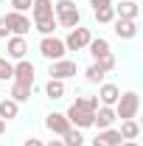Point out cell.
<instances>
[{"mask_svg": "<svg viewBox=\"0 0 143 146\" xmlns=\"http://www.w3.org/2000/svg\"><path fill=\"white\" fill-rule=\"evenodd\" d=\"M90 39H93L90 28H81V25H76V28H70V34L65 36L62 42H65V48H68V51H87Z\"/></svg>", "mask_w": 143, "mask_h": 146, "instance_id": "5b68a950", "label": "cell"}, {"mask_svg": "<svg viewBox=\"0 0 143 146\" xmlns=\"http://www.w3.org/2000/svg\"><path fill=\"white\" fill-rule=\"evenodd\" d=\"M45 96H48L51 101L65 98V82H59V79H48V84H45Z\"/></svg>", "mask_w": 143, "mask_h": 146, "instance_id": "ffe728a7", "label": "cell"}, {"mask_svg": "<svg viewBox=\"0 0 143 146\" xmlns=\"http://www.w3.org/2000/svg\"><path fill=\"white\" fill-rule=\"evenodd\" d=\"M3 132H6V121L0 118V135H3Z\"/></svg>", "mask_w": 143, "mask_h": 146, "instance_id": "e575fe53", "label": "cell"}, {"mask_svg": "<svg viewBox=\"0 0 143 146\" xmlns=\"http://www.w3.org/2000/svg\"><path fill=\"white\" fill-rule=\"evenodd\" d=\"M39 54L45 56L48 62H59V59H65L68 48H65V42L59 36H42L39 39Z\"/></svg>", "mask_w": 143, "mask_h": 146, "instance_id": "7a4b0ae2", "label": "cell"}, {"mask_svg": "<svg viewBox=\"0 0 143 146\" xmlns=\"http://www.w3.org/2000/svg\"><path fill=\"white\" fill-rule=\"evenodd\" d=\"M118 135H121V141H138V135H140V127H138V121L132 118V121H121V129H118Z\"/></svg>", "mask_w": 143, "mask_h": 146, "instance_id": "d6986e66", "label": "cell"}, {"mask_svg": "<svg viewBox=\"0 0 143 146\" xmlns=\"http://www.w3.org/2000/svg\"><path fill=\"white\" fill-rule=\"evenodd\" d=\"M109 25H112V31H115L118 39H135L138 36V23L135 20H118L115 17Z\"/></svg>", "mask_w": 143, "mask_h": 146, "instance_id": "30bf717a", "label": "cell"}, {"mask_svg": "<svg viewBox=\"0 0 143 146\" xmlns=\"http://www.w3.org/2000/svg\"><path fill=\"white\" fill-rule=\"evenodd\" d=\"M23 146H45V141H39V138H25Z\"/></svg>", "mask_w": 143, "mask_h": 146, "instance_id": "f546056e", "label": "cell"}, {"mask_svg": "<svg viewBox=\"0 0 143 146\" xmlns=\"http://www.w3.org/2000/svg\"><path fill=\"white\" fill-rule=\"evenodd\" d=\"M3 20H6V28H9L11 36H25L31 31V17L23 14V11H9Z\"/></svg>", "mask_w": 143, "mask_h": 146, "instance_id": "3957f363", "label": "cell"}, {"mask_svg": "<svg viewBox=\"0 0 143 146\" xmlns=\"http://www.w3.org/2000/svg\"><path fill=\"white\" fill-rule=\"evenodd\" d=\"M9 36L11 34H9V28H6V20L0 17V39H9Z\"/></svg>", "mask_w": 143, "mask_h": 146, "instance_id": "4dcf8cb0", "label": "cell"}, {"mask_svg": "<svg viewBox=\"0 0 143 146\" xmlns=\"http://www.w3.org/2000/svg\"><path fill=\"white\" fill-rule=\"evenodd\" d=\"M9 56L6 59H11V62H20V59H25L28 54V42H25V36H9Z\"/></svg>", "mask_w": 143, "mask_h": 146, "instance_id": "7c38bea8", "label": "cell"}, {"mask_svg": "<svg viewBox=\"0 0 143 146\" xmlns=\"http://www.w3.org/2000/svg\"><path fill=\"white\" fill-rule=\"evenodd\" d=\"M54 17H56V25H62V28H76V25H81V11H79L76 6L68 9V11H59Z\"/></svg>", "mask_w": 143, "mask_h": 146, "instance_id": "4fadbf2b", "label": "cell"}, {"mask_svg": "<svg viewBox=\"0 0 143 146\" xmlns=\"http://www.w3.org/2000/svg\"><path fill=\"white\" fill-rule=\"evenodd\" d=\"M118 20H138V3L135 0H118V6H112Z\"/></svg>", "mask_w": 143, "mask_h": 146, "instance_id": "5bb4252c", "label": "cell"}, {"mask_svg": "<svg viewBox=\"0 0 143 146\" xmlns=\"http://www.w3.org/2000/svg\"><path fill=\"white\" fill-rule=\"evenodd\" d=\"M54 14V0H31V17H51Z\"/></svg>", "mask_w": 143, "mask_h": 146, "instance_id": "e0dca14e", "label": "cell"}, {"mask_svg": "<svg viewBox=\"0 0 143 146\" xmlns=\"http://www.w3.org/2000/svg\"><path fill=\"white\" fill-rule=\"evenodd\" d=\"M62 143H65V146H84V135H81V129L70 127L65 135H62Z\"/></svg>", "mask_w": 143, "mask_h": 146, "instance_id": "603a6c76", "label": "cell"}, {"mask_svg": "<svg viewBox=\"0 0 143 146\" xmlns=\"http://www.w3.org/2000/svg\"><path fill=\"white\" fill-rule=\"evenodd\" d=\"M34 28H36L42 36H54V31L59 28V25H56V17L51 14V17H36V20H34Z\"/></svg>", "mask_w": 143, "mask_h": 146, "instance_id": "ac0fdd59", "label": "cell"}, {"mask_svg": "<svg viewBox=\"0 0 143 146\" xmlns=\"http://www.w3.org/2000/svg\"><path fill=\"white\" fill-rule=\"evenodd\" d=\"M45 146H65V143H62V141H48Z\"/></svg>", "mask_w": 143, "mask_h": 146, "instance_id": "836d02e7", "label": "cell"}, {"mask_svg": "<svg viewBox=\"0 0 143 146\" xmlns=\"http://www.w3.org/2000/svg\"><path fill=\"white\" fill-rule=\"evenodd\" d=\"M118 146H140V143H138V141H121Z\"/></svg>", "mask_w": 143, "mask_h": 146, "instance_id": "d6a6232c", "label": "cell"}, {"mask_svg": "<svg viewBox=\"0 0 143 146\" xmlns=\"http://www.w3.org/2000/svg\"><path fill=\"white\" fill-rule=\"evenodd\" d=\"M9 3H11V11H23V14L31 9V0H9Z\"/></svg>", "mask_w": 143, "mask_h": 146, "instance_id": "83f0119b", "label": "cell"}, {"mask_svg": "<svg viewBox=\"0 0 143 146\" xmlns=\"http://www.w3.org/2000/svg\"><path fill=\"white\" fill-rule=\"evenodd\" d=\"M93 146H112V143H107L101 135H95V138H93Z\"/></svg>", "mask_w": 143, "mask_h": 146, "instance_id": "1f68e13d", "label": "cell"}, {"mask_svg": "<svg viewBox=\"0 0 143 146\" xmlns=\"http://www.w3.org/2000/svg\"><path fill=\"white\" fill-rule=\"evenodd\" d=\"M48 76H51V79H59V82H68V79H73V76H76V62H73V59H59V62H51Z\"/></svg>", "mask_w": 143, "mask_h": 146, "instance_id": "8992f818", "label": "cell"}, {"mask_svg": "<svg viewBox=\"0 0 143 146\" xmlns=\"http://www.w3.org/2000/svg\"><path fill=\"white\" fill-rule=\"evenodd\" d=\"M93 14H95V23H101V25H109V23L115 20V11H112V6H104V9H95Z\"/></svg>", "mask_w": 143, "mask_h": 146, "instance_id": "d4e9b609", "label": "cell"}, {"mask_svg": "<svg viewBox=\"0 0 143 146\" xmlns=\"http://www.w3.org/2000/svg\"><path fill=\"white\" fill-rule=\"evenodd\" d=\"M90 6H93V11H95V9H104V6H112V0H90Z\"/></svg>", "mask_w": 143, "mask_h": 146, "instance_id": "f1b7e54d", "label": "cell"}, {"mask_svg": "<svg viewBox=\"0 0 143 146\" xmlns=\"http://www.w3.org/2000/svg\"><path fill=\"white\" fill-rule=\"evenodd\" d=\"M87 51H90V56H93V62H95L98 56L112 54V51H109V39H104V36H93L90 45H87Z\"/></svg>", "mask_w": 143, "mask_h": 146, "instance_id": "9a60e30c", "label": "cell"}, {"mask_svg": "<svg viewBox=\"0 0 143 146\" xmlns=\"http://www.w3.org/2000/svg\"><path fill=\"white\" fill-rule=\"evenodd\" d=\"M95 65H98V68H101L104 73H109V70H115V56H112V54L98 56V59H95Z\"/></svg>", "mask_w": 143, "mask_h": 146, "instance_id": "4316f807", "label": "cell"}, {"mask_svg": "<svg viewBox=\"0 0 143 146\" xmlns=\"http://www.w3.org/2000/svg\"><path fill=\"white\" fill-rule=\"evenodd\" d=\"M73 107L84 110V112H95V110H98V98H95V96H76Z\"/></svg>", "mask_w": 143, "mask_h": 146, "instance_id": "7402d4cb", "label": "cell"}, {"mask_svg": "<svg viewBox=\"0 0 143 146\" xmlns=\"http://www.w3.org/2000/svg\"><path fill=\"white\" fill-rule=\"evenodd\" d=\"M11 79H14L17 84L34 87V82H36V68H34V62H28V59H20V62H14Z\"/></svg>", "mask_w": 143, "mask_h": 146, "instance_id": "277c9868", "label": "cell"}, {"mask_svg": "<svg viewBox=\"0 0 143 146\" xmlns=\"http://www.w3.org/2000/svg\"><path fill=\"white\" fill-rule=\"evenodd\" d=\"M118 96H121V87H118V84H112V82H101L95 98H98V104H104V107H115Z\"/></svg>", "mask_w": 143, "mask_h": 146, "instance_id": "ba28073f", "label": "cell"}, {"mask_svg": "<svg viewBox=\"0 0 143 146\" xmlns=\"http://www.w3.org/2000/svg\"><path fill=\"white\" fill-rule=\"evenodd\" d=\"M104 76H107V73L101 70V68H98L95 62H93V65H90L87 70H84V79H87L90 84H101V82H104Z\"/></svg>", "mask_w": 143, "mask_h": 146, "instance_id": "cb8c5ba5", "label": "cell"}, {"mask_svg": "<svg viewBox=\"0 0 143 146\" xmlns=\"http://www.w3.org/2000/svg\"><path fill=\"white\" fill-rule=\"evenodd\" d=\"M0 3H3V0H0Z\"/></svg>", "mask_w": 143, "mask_h": 146, "instance_id": "d590c367", "label": "cell"}, {"mask_svg": "<svg viewBox=\"0 0 143 146\" xmlns=\"http://www.w3.org/2000/svg\"><path fill=\"white\" fill-rule=\"evenodd\" d=\"M45 129L54 132L56 138H62V135L70 129V121L65 118V112H48V115H45Z\"/></svg>", "mask_w": 143, "mask_h": 146, "instance_id": "52a82bcc", "label": "cell"}, {"mask_svg": "<svg viewBox=\"0 0 143 146\" xmlns=\"http://www.w3.org/2000/svg\"><path fill=\"white\" fill-rule=\"evenodd\" d=\"M31 90H34V87H25V84H17V82H14L11 90H9V98L17 101V104H25V101L31 98Z\"/></svg>", "mask_w": 143, "mask_h": 146, "instance_id": "44dd1931", "label": "cell"}, {"mask_svg": "<svg viewBox=\"0 0 143 146\" xmlns=\"http://www.w3.org/2000/svg\"><path fill=\"white\" fill-rule=\"evenodd\" d=\"M65 118H68V121H70V127H76V129H87V127H93V112H84V110H76L73 104L68 107Z\"/></svg>", "mask_w": 143, "mask_h": 146, "instance_id": "8fae6325", "label": "cell"}, {"mask_svg": "<svg viewBox=\"0 0 143 146\" xmlns=\"http://www.w3.org/2000/svg\"><path fill=\"white\" fill-rule=\"evenodd\" d=\"M11 70H14V62L6 59V56H0V82H9L11 79Z\"/></svg>", "mask_w": 143, "mask_h": 146, "instance_id": "484cf974", "label": "cell"}, {"mask_svg": "<svg viewBox=\"0 0 143 146\" xmlns=\"http://www.w3.org/2000/svg\"><path fill=\"white\" fill-rule=\"evenodd\" d=\"M112 110H115V118H121V121H132V118H138V110H140V96H138L135 90L121 93Z\"/></svg>", "mask_w": 143, "mask_h": 146, "instance_id": "6da1fadb", "label": "cell"}, {"mask_svg": "<svg viewBox=\"0 0 143 146\" xmlns=\"http://www.w3.org/2000/svg\"><path fill=\"white\" fill-rule=\"evenodd\" d=\"M17 115H20V104H17V101H11V98L6 96V98L0 101V118L9 124V121H14Z\"/></svg>", "mask_w": 143, "mask_h": 146, "instance_id": "2e32d148", "label": "cell"}, {"mask_svg": "<svg viewBox=\"0 0 143 146\" xmlns=\"http://www.w3.org/2000/svg\"><path fill=\"white\" fill-rule=\"evenodd\" d=\"M115 121H118V118H115V110H112V107H104V104H98V110L93 112V127L98 129V132H101V129H109Z\"/></svg>", "mask_w": 143, "mask_h": 146, "instance_id": "9c48e42d", "label": "cell"}]
</instances>
